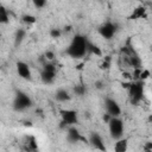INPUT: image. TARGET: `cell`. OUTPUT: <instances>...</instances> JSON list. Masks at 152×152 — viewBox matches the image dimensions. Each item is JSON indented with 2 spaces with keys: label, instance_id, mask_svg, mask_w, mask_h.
<instances>
[{
  "label": "cell",
  "instance_id": "obj_1",
  "mask_svg": "<svg viewBox=\"0 0 152 152\" xmlns=\"http://www.w3.org/2000/svg\"><path fill=\"white\" fill-rule=\"evenodd\" d=\"M89 40L82 34H75L66 49V55L71 58H82L88 53Z\"/></svg>",
  "mask_w": 152,
  "mask_h": 152
},
{
  "label": "cell",
  "instance_id": "obj_2",
  "mask_svg": "<svg viewBox=\"0 0 152 152\" xmlns=\"http://www.w3.org/2000/svg\"><path fill=\"white\" fill-rule=\"evenodd\" d=\"M144 81L141 80H135L133 82H129V86L127 88L128 90V97L132 104L137 106L141 102L144 97Z\"/></svg>",
  "mask_w": 152,
  "mask_h": 152
},
{
  "label": "cell",
  "instance_id": "obj_3",
  "mask_svg": "<svg viewBox=\"0 0 152 152\" xmlns=\"http://www.w3.org/2000/svg\"><path fill=\"white\" fill-rule=\"evenodd\" d=\"M33 102L32 99L24 91L18 90L14 95V100H13V109L15 112H24L26 109H28L30 107H32Z\"/></svg>",
  "mask_w": 152,
  "mask_h": 152
},
{
  "label": "cell",
  "instance_id": "obj_4",
  "mask_svg": "<svg viewBox=\"0 0 152 152\" xmlns=\"http://www.w3.org/2000/svg\"><path fill=\"white\" fill-rule=\"evenodd\" d=\"M107 124H108V129H109V134L112 139L116 140L124 137L125 125H124V121L120 119V116H112Z\"/></svg>",
  "mask_w": 152,
  "mask_h": 152
},
{
  "label": "cell",
  "instance_id": "obj_5",
  "mask_svg": "<svg viewBox=\"0 0 152 152\" xmlns=\"http://www.w3.org/2000/svg\"><path fill=\"white\" fill-rule=\"evenodd\" d=\"M57 77V69L53 63L46 61L43 64V69L40 72V80L44 84H52Z\"/></svg>",
  "mask_w": 152,
  "mask_h": 152
},
{
  "label": "cell",
  "instance_id": "obj_6",
  "mask_svg": "<svg viewBox=\"0 0 152 152\" xmlns=\"http://www.w3.org/2000/svg\"><path fill=\"white\" fill-rule=\"evenodd\" d=\"M116 32H118V25L112 21H106L99 27V34L107 40L112 39Z\"/></svg>",
  "mask_w": 152,
  "mask_h": 152
},
{
  "label": "cell",
  "instance_id": "obj_7",
  "mask_svg": "<svg viewBox=\"0 0 152 152\" xmlns=\"http://www.w3.org/2000/svg\"><path fill=\"white\" fill-rule=\"evenodd\" d=\"M61 120L65 122L68 126H74L78 122V114L74 109H61Z\"/></svg>",
  "mask_w": 152,
  "mask_h": 152
},
{
  "label": "cell",
  "instance_id": "obj_8",
  "mask_svg": "<svg viewBox=\"0 0 152 152\" xmlns=\"http://www.w3.org/2000/svg\"><path fill=\"white\" fill-rule=\"evenodd\" d=\"M104 108L106 113H108L110 116H120L121 115V107L118 103L116 100L112 97H106L104 99Z\"/></svg>",
  "mask_w": 152,
  "mask_h": 152
},
{
  "label": "cell",
  "instance_id": "obj_9",
  "mask_svg": "<svg viewBox=\"0 0 152 152\" xmlns=\"http://www.w3.org/2000/svg\"><path fill=\"white\" fill-rule=\"evenodd\" d=\"M15 70H17V74L20 78L23 80H26V81H30L31 77H32V74H31V69H30V65L24 62V61H18L15 63Z\"/></svg>",
  "mask_w": 152,
  "mask_h": 152
},
{
  "label": "cell",
  "instance_id": "obj_10",
  "mask_svg": "<svg viewBox=\"0 0 152 152\" xmlns=\"http://www.w3.org/2000/svg\"><path fill=\"white\" fill-rule=\"evenodd\" d=\"M95 150H100V151H106V146H104V142L102 140V137L97 133V132H91L88 137V140H87Z\"/></svg>",
  "mask_w": 152,
  "mask_h": 152
},
{
  "label": "cell",
  "instance_id": "obj_11",
  "mask_svg": "<svg viewBox=\"0 0 152 152\" xmlns=\"http://www.w3.org/2000/svg\"><path fill=\"white\" fill-rule=\"evenodd\" d=\"M65 131H66V140L69 142H78L80 140H84L87 142V139H84L82 137V134L80 133V131L75 127V125L74 126H69Z\"/></svg>",
  "mask_w": 152,
  "mask_h": 152
},
{
  "label": "cell",
  "instance_id": "obj_12",
  "mask_svg": "<svg viewBox=\"0 0 152 152\" xmlns=\"http://www.w3.org/2000/svg\"><path fill=\"white\" fill-rule=\"evenodd\" d=\"M147 14H146V10L144 6H138L137 8L133 10L132 14L129 15V19L132 20H138V19H142V18H146Z\"/></svg>",
  "mask_w": 152,
  "mask_h": 152
},
{
  "label": "cell",
  "instance_id": "obj_13",
  "mask_svg": "<svg viewBox=\"0 0 152 152\" xmlns=\"http://www.w3.org/2000/svg\"><path fill=\"white\" fill-rule=\"evenodd\" d=\"M127 147H128V140L126 138L121 137L115 140V145H114L115 152H125V151H127Z\"/></svg>",
  "mask_w": 152,
  "mask_h": 152
},
{
  "label": "cell",
  "instance_id": "obj_14",
  "mask_svg": "<svg viewBox=\"0 0 152 152\" xmlns=\"http://www.w3.org/2000/svg\"><path fill=\"white\" fill-rule=\"evenodd\" d=\"M55 99L57 101H59V102H66V101H69L71 99V95L69 94L68 90L61 88V89H57V91L55 93Z\"/></svg>",
  "mask_w": 152,
  "mask_h": 152
},
{
  "label": "cell",
  "instance_id": "obj_15",
  "mask_svg": "<svg viewBox=\"0 0 152 152\" xmlns=\"http://www.w3.org/2000/svg\"><path fill=\"white\" fill-rule=\"evenodd\" d=\"M25 37H26V31L24 28H18L14 33V46H19L25 39Z\"/></svg>",
  "mask_w": 152,
  "mask_h": 152
},
{
  "label": "cell",
  "instance_id": "obj_16",
  "mask_svg": "<svg viewBox=\"0 0 152 152\" xmlns=\"http://www.w3.org/2000/svg\"><path fill=\"white\" fill-rule=\"evenodd\" d=\"M10 21V15L7 8L0 4V24H8Z\"/></svg>",
  "mask_w": 152,
  "mask_h": 152
},
{
  "label": "cell",
  "instance_id": "obj_17",
  "mask_svg": "<svg viewBox=\"0 0 152 152\" xmlns=\"http://www.w3.org/2000/svg\"><path fill=\"white\" fill-rule=\"evenodd\" d=\"M88 53H94L96 56H102V51L101 49L96 45V44H93L89 42V45H88Z\"/></svg>",
  "mask_w": 152,
  "mask_h": 152
},
{
  "label": "cell",
  "instance_id": "obj_18",
  "mask_svg": "<svg viewBox=\"0 0 152 152\" xmlns=\"http://www.w3.org/2000/svg\"><path fill=\"white\" fill-rule=\"evenodd\" d=\"M21 20H23V23H25V24H27V25H32V24H34V23L37 21L36 17L32 15V14H24V15L21 17Z\"/></svg>",
  "mask_w": 152,
  "mask_h": 152
},
{
  "label": "cell",
  "instance_id": "obj_19",
  "mask_svg": "<svg viewBox=\"0 0 152 152\" xmlns=\"http://www.w3.org/2000/svg\"><path fill=\"white\" fill-rule=\"evenodd\" d=\"M74 93H75L77 96H83V95L87 93V88H86L83 84H78V86L74 87Z\"/></svg>",
  "mask_w": 152,
  "mask_h": 152
},
{
  "label": "cell",
  "instance_id": "obj_20",
  "mask_svg": "<svg viewBox=\"0 0 152 152\" xmlns=\"http://www.w3.org/2000/svg\"><path fill=\"white\" fill-rule=\"evenodd\" d=\"M62 30L61 28H57V27H53V28H51L50 30V32H49V34H50V37L51 38H59L61 36H62Z\"/></svg>",
  "mask_w": 152,
  "mask_h": 152
},
{
  "label": "cell",
  "instance_id": "obj_21",
  "mask_svg": "<svg viewBox=\"0 0 152 152\" xmlns=\"http://www.w3.org/2000/svg\"><path fill=\"white\" fill-rule=\"evenodd\" d=\"M31 1H32L33 6H34L36 8H38V10L44 8V7L46 6V4H48V0H31Z\"/></svg>",
  "mask_w": 152,
  "mask_h": 152
},
{
  "label": "cell",
  "instance_id": "obj_22",
  "mask_svg": "<svg viewBox=\"0 0 152 152\" xmlns=\"http://www.w3.org/2000/svg\"><path fill=\"white\" fill-rule=\"evenodd\" d=\"M148 77H150V70L141 68V71H140V75H139V80L145 81V80H147Z\"/></svg>",
  "mask_w": 152,
  "mask_h": 152
},
{
  "label": "cell",
  "instance_id": "obj_23",
  "mask_svg": "<svg viewBox=\"0 0 152 152\" xmlns=\"http://www.w3.org/2000/svg\"><path fill=\"white\" fill-rule=\"evenodd\" d=\"M100 66H101V69H108L110 66V56L104 57V59H103V62L101 63Z\"/></svg>",
  "mask_w": 152,
  "mask_h": 152
},
{
  "label": "cell",
  "instance_id": "obj_24",
  "mask_svg": "<svg viewBox=\"0 0 152 152\" xmlns=\"http://www.w3.org/2000/svg\"><path fill=\"white\" fill-rule=\"evenodd\" d=\"M44 57L46 58V61H53L55 59V52L53 51H51V50H46L45 52H44Z\"/></svg>",
  "mask_w": 152,
  "mask_h": 152
},
{
  "label": "cell",
  "instance_id": "obj_25",
  "mask_svg": "<svg viewBox=\"0 0 152 152\" xmlns=\"http://www.w3.org/2000/svg\"><path fill=\"white\" fill-rule=\"evenodd\" d=\"M144 151H146V152L152 151V142H147V144L144 146Z\"/></svg>",
  "mask_w": 152,
  "mask_h": 152
},
{
  "label": "cell",
  "instance_id": "obj_26",
  "mask_svg": "<svg viewBox=\"0 0 152 152\" xmlns=\"http://www.w3.org/2000/svg\"><path fill=\"white\" fill-rule=\"evenodd\" d=\"M95 87H96L97 89H102V88H103V82H102V81H96V82H95Z\"/></svg>",
  "mask_w": 152,
  "mask_h": 152
},
{
  "label": "cell",
  "instance_id": "obj_27",
  "mask_svg": "<svg viewBox=\"0 0 152 152\" xmlns=\"http://www.w3.org/2000/svg\"><path fill=\"white\" fill-rule=\"evenodd\" d=\"M110 118H112V116H110V115H109L108 113H106V114L103 115V121H106V122H108V120H109Z\"/></svg>",
  "mask_w": 152,
  "mask_h": 152
}]
</instances>
